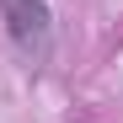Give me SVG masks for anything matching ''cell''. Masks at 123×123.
I'll list each match as a JSON object with an SVG mask.
<instances>
[{
    "instance_id": "6da1fadb",
    "label": "cell",
    "mask_w": 123,
    "mask_h": 123,
    "mask_svg": "<svg viewBox=\"0 0 123 123\" xmlns=\"http://www.w3.org/2000/svg\"><path fill=\"white\" fill-rule=\"evenodd\" d=\"M0 22H6V37L16 43V54L27 64H43L54 54V11H48V0H0Z\"/></svg>"
}]
</instances>
